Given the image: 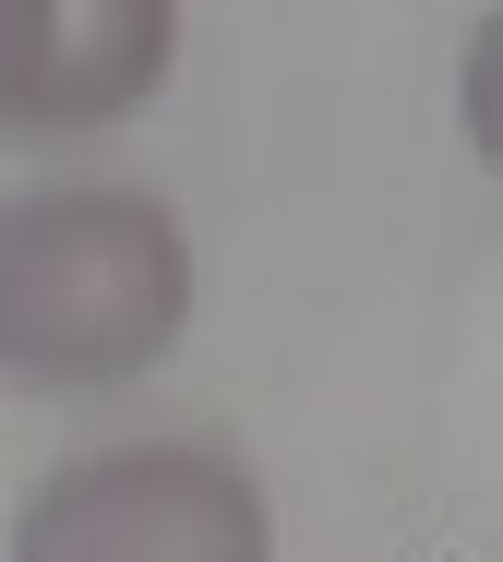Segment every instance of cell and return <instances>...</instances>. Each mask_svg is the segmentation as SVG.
<instances>
[{
	"mask_svg": "<svg viewBox=\"0 0 503 562\" xmlns=\"http://www.w3.org/2000/svg\"><path fill=\"white\" fill-rule=\"evenodd\" d=\"M192 324V227L132 180H36L0 204V383L121 395Z\"/></svg>",
	"mask_w": 503,
	"mask_h": 562,
	"instance_id": "cell-1",
	"label": "cell"
},
{
	"mask_svg": "<svg viewBox=\"0 0 503 562\" xmlns=\"http://www.w3.org/2000/svg\"><path fill=\"white\" fill-rule=\"evenodd\" d=\"M12 562H276V515L228 443L144 431L60 454L12 515Z\"/></svg>",
	"mask_w": 503,
	"mask_h": 562,
	"instance_id": "cell-2",
	"label": "cell"
},
{
	"mask_svg": "<svg viewBox=\"0 0 503 562\" xmlns=\"http://www.w3.org/2000/svg\"><path fill=\"white\" fill-rule=\"evenodd\" d=\"M180 60L168 0H0V132L72 144L132 120Z\"/></svg>",
	"mask_w": 503,
	"mask_h": 562,
	"instance_id": "cell-3",
	"label": "cell"
}]
</instances>
